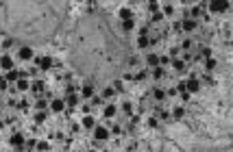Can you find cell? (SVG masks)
Wrapping results in <instances>:
<instances>
[{"mask_svg":"<svg viewBox=\"0 0 233 152\" xmlns=\"http://www.w3.org/2000/svg\"><path fill=\"white\" fill-rule=\"evenodd\" d=\"M198 89H200V83L196 81V76H190V81L185 83V91H188V93H196Z\"/></svg>","mask_w":233,"mask_h":152,"instance_id":"1","label":"cell"},{"mask_svg":"<svg viewBox=\"0 0 233 152\" xmlns=\"http://www.w3.org/2000/svg\"><path fill=\"white\" fill-rule=\"evenodd\" d=\"M17 55H20V59H24V61H31V59L35 57V52H33V48H29V46H22Z\"/></svg>","mask_w":233,"mask_h":152,"instance_id":"2","label":"cell"},{"mask_svg":"<svg viewBox=\"0 0 233 152\" xmlns=\"http://www.w3.org/2000/svg\"><path fill=\"white\" fill-rule=\"evenodd\" d=\"M94 137H96L98 141H105V139L109 137V131L105 128V126H96V128H94Z\"/></svg>","mask_w":233,"mask_h":152,"instance_id":"3","label":"cell"},{"mask_svg":"<svg viewBox=\"0 0 233 152\" xmlns=\"http://www.w3.org/2000/svg\"><path fill=\"white\" fill-rule=\"evenodd\" d=\"M181 28H183L185 33H192V31L196 28V20H190V17H185V20L181 22Z\"/></svg>","mask_w":233,"mask_h":152,"instance_id":"4","label":"cell"},{"mask_svg":"<svg viewBox=\"0 0 233 152\" xmlns=\"http://www.w3.org/2000/svg\"><path fill=\"white\" fill-rule=\"evenodd\" d=\"M0 67H2V70H13V59L11 57H0Z\"/></svg>","mask_w":233,"mask_h":152,"instance_id":"5","label":"cell"},{"mask_svg":"<svg viewBox=\"0 0 233 152\" xmlns=\"http://www.w3.org/2000/svg\"><path fill=\"white\" fill-rule=\"evenodd\" d=\"M50 67H52V59H50V57H41L39 70H50Z\"/></svg>","mask_w":233,"mask_h":152,"instance_id":"6","label":"cell"},{"mask_svg":"<svg viewBox=\"0 0 233 152\" xmlns=\"http://www.w3.org/2000/svg\"><path fill=\"white\" fill-rule=\"evenodd\" d=\"M15 81H20V72L17 70H9L7 72V83H15Z\"/></svg>","mask_w":233,"mask_h":152,"instance_id":"7","label":"cell"},{"mask_svg":"<svg viewBox=\"0 0 233 152\" xmlns=\"http://www.w3.org/2000/svg\"><path fill=\"white\" fill-rule=\"evenodd\" d=\"M83 96H85V98H91V96H94V85H91L89 81L83 85Z\"/></svg>","mask_w":233,"mask_h":152,"instance_id":"8","label":"cell"},{"mask_svg":"<svg viewBox=\"0 0 233 152\" xmlns=\"http://www.w3.org/2000/svg\"><path fill=\"white\" fill-rule=\"evenodd\" d=\"M118 15H120V20H122V22H129V20L133 17V11H131V9H120V13H118Z\"/></svg>","mask_w":233,"mask_h":152,"instance_id":"9","label":"cell"},{"mask_svg":"<svg viewBox=\"0 0 233 152\" xmlns=\"http://www.w3.org/2000/svg\"><path fill=\"white\" fill-rule=\"evenodd\" d=\"M146 63H148L150 67H157V65H159V57H157L155 52H150V55L146 57Z\"/></svg>","mask_w":233,"mask_h":152,"instance_id":"10","label":"cell"},{"mask_svg":"<svg viewBox=\"0 0 233 152\" xmlns=\"http://www.w3.org/2000/svg\"><path fill=\"white\" fill-rule=\"evenodd\" d=\"M94 126H96L94 117H91V115H85V120H83V128H94Z\"/></svg>","mask_w":233,"mask_h":152,"instance_id":"11","label":"cell"},{"mask_svg":"<svg viewBox=\"0 0 233 152\" xmlns=\"http://www.w3.org/2000/svg\"><path fill=\"white\" fill-rule=\"evenodd\" d=\"M52 111H63L65 109V102H63V100H52Z\"/></svg>","mask_w":233,"mask_h":152,"instance_id":"12","label":"cell"},{"mask_svg":"<svg viewBox=\"0 0 233 152\" xmlns=\"http://www.w3.org/2000/svg\"><path fill=\"white\" fill-rule=\"evenodd\" d=\"M172 67H174L177 72H185V63L179 61V59H172Z\"/></svg>","mask_w":233,"mask_h":152,"instance_id":"13","label":"cell"},{"mask_svg":"<svg viewBox=\"0 0 233 152\" xmlns=\"http://www.w3.org/2000/svg\"><path fill=\"white\" fill-rule=\"evenodd\" d=\"M76 102H79V98H76L74 93H68V98H65V104H70V109H72Z\"/></svg>","mask_w":233,"mask_h":152,"instance_id":"14","label":"cell"},{"mask_svg":"<svg viewBox=\"0 0 233 152\" xmlns=\"http://www.w3.org/2000/svg\"><path fill=\"white\" fill-rule=\"evenodd\" d=\"M11 143H13V146H17V148H20V146H22V143H24V137H22V135H20V133H17V135H13V137H11Z\"/></svg>","mask_w":233,"mask_h":152,"instance_id":"15","label":"cell"},{"mask_svg":"<svg viewBox=\"0 0 233 152\" xmlns=\"http://www.w3.org/2000/svg\"><path fill=\"white\" fill-rule=\"evenodd\" d=\"M205 70H207V72H212V70H216V59H214V57L205 61Z\"/></svg>","mask_w":233,"mask_h":152,"instance_id":"16","label":"cell"},{"mask_svg":"<svg viewBox=\"0 0 233 152\" xmlns=\"http://www.w3.org/2000/svg\"><path fill=\"white\" fill-rule=\"evenodd\" d=\"M113 115H115V107L113 104H107L105 107V117H113Z\"/></svg>","mask_w":233,"mask_h":152,"instance_id":"17","label":"cell"},{"mask_svg":"<svg viewBox=\"0 0 233 152\" xmlns=\"http://www.w3.org/2000/svg\"><path fill=\"white\" fill-rule=\"evenodd\" d=\"M133 26H135V24H133V20H129V22H122V31H124V33L133 31Z\"/></svg>","mask_w":233,"mask_h":152,"instance_id":"18","label":"cell"},{"mask_svg":"<svg viewBox=\"0 0 233 152\" xmlns=\"http://www.w3.org/2000/svg\"><path fill=\"white\" fill-rule=\"evenodd\" d=\"M153 96H155L157 100H164V98H166V93H164V91H161L159 87H155V89H153Z\"/></svg>","mask_w":233,"mask_h":152,"instance_id":"19","label":"cell"},{"mask_svg":"<svg viewBox=\"0 0 233 152\" xmlns=\"http://www.w3.org/2000/svg\"><path fill=\"white\" fill-rule=\"evenodd\" d=\"M209 9H212V11H227L229 5H209Z\"/></svg>","mask_w":233,"mask_h":152,"instance_id":"20","label":"cell"},{"mask_svg":"<svg viewBox=\"0 0 233 152\" xmlns=\"http://www.w3.org/2000/svg\"><path fill=\"white\" fill-rule=\"evenodd\" d=\"M200 55H203L205 59H212V50H209L207 46H203V48H200Z\"/></svg>","mask_w":233,"mask_h":152,"instance_id":"21","label":"cell"},{"mask_svg":"<svg viewBox=\"0 0 233 152\" xmlns=\"http://www.w3.org/2000/svg\"><path fill=\"white\" fill-rule=\"evenodd\" d=\"M153 76H155V78H161V76H164V70H161L159 65H157V67H153Z\"/></svg>","mask_w":233,"mask_h":152,"instance_id":"22","label":"cell"},{"mask_svg":"<svg viewBox=\"0 0 233 152\" xmlns=\"http://www.w3.org/2000/svg\"><path fill=\"white\" fill-rule=\"evenodd\" d=\"M137 46H139V48H146V46H150V44H148V37H139V39H137Z\"/></svg>","mask_w":233,"mask_h":152,"instance_id":"23","label":"cell"},{"mask_svg":"<svg viewBox=\"0 0 233 152\" xmlns=\"http://www.w3.org/2000/svg\"><path fill=\"white\" fill-rule=\"evenodd\" d=\"M31 87H33V91H41V89H44V83H41V81H35Z\"/></svg>","mask_w":233,"mask_h":152,"instance_id":"24","label":"cell"},{"mask_svg":"<svg viewBox=\"0 0 233 152\" xmlns=\"http://www.w3.org/2000/svg\"><path fill=\"white\" fill-rule=\"evenodd\" d=\"M115 91H113V87H105L103 89V98H109V96H113Z\"/></svg>","mask_w":233,"mask_h":152,"instance_id":"25","label":"cell"},{"mask_svg":"<svg viewBox=\"0 0 233 152\" xmlns=\"http://www.w3.org/2000/svg\"><path fill=\"white\" fill-rule=\"evenodd\" d=\"M17 89H22V91H24V89H29V83H26L24 78H20V81H17Z\"/></svg>","mask_w":233,"mask_h":152,"instance_id":"26","label":"cell"},{"mask_svg":"<svg viewBox=\"0 0 233 152\" xmlns=\"http://www.w3.org/2000/svg\"><path fill=\"white\" fill-rule=\"evenodd\" d=\"M122 89H124L122 81H115V83H113V91H122Z\"/></svg>","mask_w":233,"mask_h":152,"instance_id":"27","label":"cell"},{"mask_svg":"<svg viewBox=\"0 0 233 152\" xmlns=\"http://www.w3.org/2000/svg\"><path fill=\"white\" fill-rule=\"evenodd\" d=\"M46 104H48V102H46V100H37V102H35V109H46Z\"/></svg>","mask_w":233,"mask_h":152,"instance_id":"28","label":"cell"},{"mask_svg":"<svg viewBox=\"0 0 233 152\" xmlns=\"http://www.w3.org/2000/svg\"><path fill=\"white\" fill-rule=\"evenodd\" d=\"M44 120H46V113H37L35 115V124H41Z\"/></svg>","mask_w":233,"mask_h":152,"instance_id":"29","label":"cell"},{"mask_svg":"<svg viewBox=\"0 0 233 152\" xmlns=\"http://www.w3.org/2000/svg\"><path fill=\"white\" fill-rule=\"evenodd\" d=\"M37 150L46 152V150H48V143H46V141H39V143H37Z\"/></svg>","mask_w":233,"mask_h":152,"instance_id":"30","label":"cell"},{"mask_svg":"<svg viewBox=\"0 0 233 152\" xmlns=\"http://www.w3.org/2000/svg\"><path fill=\"white\" fill-rule=\"evenodd\" d=\"M150 20H153V22H161V20H164V15H161V13L157 11V13H153V17H150Z\"/></svg>","mask_w":233,"mask_h":152,"instance_id":"31","label":"cell"},{"mask_svg":"<svg viewBox=\"0 0 233 152\" xmlns=\"http://www.w3.org/2000/svg\"><path fill=\"white\" fill-rule=\"evenodd\" d=\"M17 107H20L22 111H26V109H29V102H26V100H20V102H17Z\"/></svg>","mask_w":233,"mask_h":152,"instance_id":"32","label":"cell"},{"mask_svg":"<svg viewBox=\"0 0 233 152\" xmlns=\"http://www.w3.org/2000/svg\"><path fill=\"white\" fill-rule=\"evenodd\" d=\"M161 15H172V5H166V7H164V13H161Z\"/></svg>","mask_w":233,"mask_h":152,"instance_id":"33","label":"cell"},{"mask_svg":"<svg viewBox=\"0 0 233 152\" xmlns=\"http://www.w3.org/2000/svg\"><path fill=\"white\" fill-rule=\"evenodd\" d=\"M172 115H174V117H177V120H179V117H183V109H181V107H177V109H174V113H172Z\"/></svg>","mask_w":233,"mask_h":152,"instance_id":"34","label":"cell"},{"mask_svg":"<svg viewBox=\"0 0 233 152\" xmlns=\"http://www.w3.org/2000/svg\"><path fill=\"white\" fill-rule=\"evenodd\" d=\"M26 148H29V150L37 148V141H35V139H29V141H26Z\"/></svg>","mask_w":233,"mask_h":152,"instance_id":"35","label":"cell"},{"mask_svg":"<svg viewBox=\"0 0 233 152\" xmlns=\"http://www.w3.org/2000/svg\"><path fill=\"white\" fill-rule=\"evenodd\" d=\"M148 9H150L153 13H157V11H159V7H157V2H150V5H148Z\"/></svg>","mask_w":233,"mask_h":152,"instance_id":"36","label":"cell"},{"mask_svg":"<svg viewBox=\"0 0 233 152\" xmlns=\"http://www.w3.org/2000/svg\"><path fill=\"white\" fill-rule=\"evenodd\" d=\"M174 89H177V91H181V93H183V91H185V83H177V87H174Z\"/></svg>","mask_w":233,"mask_h":152,"instance_id":"37","label":"cell"},{"mask_svg":"<svg viewBox=\"0 0 233 152\" xmlns=\"http://www.w3.org/2000/svg\"><path fill=\"white\" fill-rule=\"evenodd\" d=\"M7 89V78H0V91Z\"/></svg>","mask_w":233,"mask_h":152,"instance_id":"38","label":"cell"},{"mask_svg":"<svg viewBox=\"0 0 233 152\" xmlns=\"http://www.w3.org/2000/svg\"><path fill=\"white\" fill-rule=\"evenodd\" d=\"M188 48H192V39H185L183 41V50H188Z\"/></svg>","mask_w":233,"mask_h":152,"instance_id":"39","label":"cell"},{"mask_svg":"<svg viewBox=\"0 0 233 152\" xmlns=\"http://www.w3.org/2000/svg\"><path fill=\"white\" fill-rule=\"evenodd\" d=\"M159 63H164V65H168V63H170V59H168V57H159Z\"/></svg>","mask_w":233,"mask_h":152,"instance_id":"40","label":"cell"},{"mask_svg":"<svg viewBox=\"0 0 233 152\" xmlns=\"http://www.w3.org/2000/svg\"><path fill=\"white\" fill-rule=\"evenodd\" d=\"M111 133H113V135H120V133H122V128H120V126H113V131H111Z\"/></svg>","mask_w":233,"mask_h":152,"instance_id":"41","label":"cell"},{"mask_svg":"<svg viewBox=\"0 0 233 152\" xmlns=\"http://www.w3.org/2000/svg\"><path fill=\"white\" fill-rule=\"evenodd\" d=\"M74 89H76L74 85H68V87H65V91H68V93H74Z\"/></svg>","mask_w":233,"mask_h":152,"instance_id":"42","label":"cell"},{"mask_svg":"<svg viewBox=\"0 0 233 152\" xmlns=\"http://www.w3.org/2000/svg\"><path fill=\"white\" fill-rule=\"evenodd\" d=\"M122 109H124L126 113H131V104H129V102H124V104H122Z\"/></svg>","mask_w":233,"mask_h":152,"instance_id":"43","label":"cell"},{"mask_svg":"<svg viewBox=\"0 0 233 152\" xmlns=\"http://www.w3.org/2000/svg\"><path fill=\"white\" fill-rule=\"evenodd\" d=\"M89 152H94V150H89Z\"/></svg>","mask_w":233,"mask_h":152,"instance_id":"44","label":"cell"}]
</instances>
